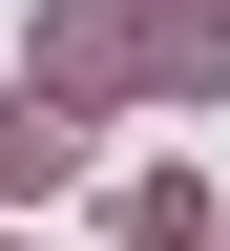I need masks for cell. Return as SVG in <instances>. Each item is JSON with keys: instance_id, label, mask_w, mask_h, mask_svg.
Listing matches in <instances>:
<instances>
[{"instance_id": "6da1fadb", "label": "cell", "mask_w": 230, "mask_h": 251, "mask_svg": "<svg viewBox=\"0 0 230 251\" xmlns=\"http://www.w3.org/2000/svg\"><path fill=\"white\" fill-rule=\"evenodd\" d=\"M126 84H168V105H230V0H105Z\"/></svg>"}, {"instance_id": "7a4b0ae2", "label": "cell", "mask_w": 230, "mask_h": 251, "mask_svg": "<svg viewBox=\"0 0 230 251\" xmlns=\"http://www.w3.org/2000/svg\"><path fill=\"white\" fill-rule=\"evenodd\" d=\"M63 168H84V105L21 63V105H0V188H63Z\"/></svg>"}, {"instance_id": "3957f363", "label": "cell", "mask_w": 230, "mask_h": 251, "mask_svg": "<svg viewBox=\"0 0 230 251\" xmlns=\"http://www.w3.org/2000/svg\"><path fill=\"white\" fill-rule=\"evenodd\" d=\"M126 251H230V230H209V188H188V168H147V188H126Z\"/></svg>"}]
</instances>
